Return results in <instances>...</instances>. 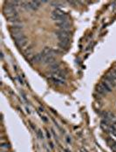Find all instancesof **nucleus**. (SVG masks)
<instances>
[{
  "label": "nucleus",
  "mask_w": 116,
  "mask_h": 152,
  "mask_svg": "<svg viewBox=\"0 0 116 152\" xmlns=\"http://www.w3.org/2000/svg\"><path fill=\"white\" fill-rule=\"evenodd\" d=\"M52 18L55 20L56 23H58V22H62V21L67 20V16L65 14V12H63L60 9H56L52 12Z\"/></svg>",
  "instance_id": "nucleus-1"
},
{
  "label": "nucleus",
  "mask_w": 116,
  "mask_h": 152,
  "mask_svg": "<svg viewBox=\"0 0 116 152\" xmlns=\"http://www.w3.org/2000/svg\"><path fill=\"white\" fill-rule=\"evenodd\" d=\"M55 35L57 36V38H59L60 42H67L70 43V32L68 30H60L58 32H55Z\"/></svg>",
  "instance_id": "nucleus-2"
},
{
  "label": "nucleus",
  "mask_w": 116,
  "mask_h": 152,
  "mask_svg": "<svg viewBox=\"0 0 116 152\" xmlns=\"http://www.w3.org/2000/svg\"><path fill=\"white\" fill-rule=\"evenodd\" d=\"M24 5H26L27 8L32 9V10H37L38 8L40 7L41 2L39 1H29V2H24Z\"/></svg>",
  "instance_id": "nucleus-3"
},
{
  "label": "nucleus",
  "mask_w": 116,
  "mask_h": 152,
  "mask_svg": "<svg viewBox=\"0 0 116 152\" xmlns=\"http://www.w3.org/2000/svg\"><path fill=\"white\" fill-rule=\"evenodd\" d=\"M44 57H45V54L43 52H40V53H38L36 55H34V56L32 58V62L33 64H39L43 62L44 60Z\"/></svg>",
  "instance_id": "nucleus-4"
},
{
  "label": "nucleus",
  "mask_w": 116,
  "mask_h": 152,
  "mask_svg": "<svg viewBox=\"0 0 116 152\" xmlns=\"http://www.w3.org/2000/svg\"><path fill=\"white\" fill-rule=\"evenodd\" d=\"M97 92L101 94V95H104V94H107V92H110V90L106 87V85L101 82L98 86H97Z\"/></svg>",
  "instance_id": "nucleus-5"
},
{
  "label": "nucleus",
  "mask_w": 116,
  "mask_h": 152,
  "mask_svg": "<svg viewBox=\"0 0 116 152\" xmlns=\"http://www.w3.org/2000/svg\"><path fill=\"white\" fill-rule=\"evenodd\" d=\"M57 26L60 28V30H68L70 29V24L67 20L66 21H62V22H58L56 23Z\"/></svg>",
  "instance_id": "nucleus-6"
},
{
  "label": "nucleus",
  "mask_w": 116,
  "mask_h": 152,
  "mask_svg": "<svg viewBox=\"0 0 116 152\" xmlns=\"http://www.w3.org/2000/svg\"><path fill=\"white\" fill-rule=\"evenodd\" d=\"M15 44H17V46L18 48H25L28 44V39L26 38V37L19 39V40H17L15 41Z\"/></svg>",
  "instance_id": "nucleus-7"
},
{
  "label": "nucleus",
  "mask_w": 116,
  "mask_h": 152,
  "mask_svg": "<svg viewBox=\"0 0 116 152\" xmlns=\"http://www.w3.org/2000/svg\"><path fill=\"white\" fill-rule=\"evenodd\" d=\"M49 80H51L56 85H63V84H65V80L61 79V78H58V77H55L49 76Z\"/></svg>",
  "instance_id": "nucleus-8"
},
{
  "label": "nucleus",
  "mask_w": 116,
  "mask_h": 152,
  "mask_svg": "<svg viewBox=\"0 0 116 152\" xmlns=\"http://www.w3.org/2000/svg\"><path fill=\"white\" fill-rule=\"evenodd\" d=\"M22 30H23L22 25H20V24H14V25H12L11 27V32H12V34L18 33V32H22Z\"/></svg>",
  "instance_id": "nucleus-9"
},
{
  "label": "nucleus",
  "mask_w": 116,
  "mask_h": 152,
  "mask_svg": "<svg viewBox=\"0 0 116 152\" xmlns=\"http://www.w3.org/2000/svg\"><path fill=\"white\" fill-rule=\"evenodd\" d=\"M24 56H25V57H33L34 56H33V50L30 48V49H28V50H26V51L24 52Z\"/></svg>",
  "instance_id": "nucleus-10"
},
{
  "label": "nucleus",
  "mask_w": 116,
  "mask_h": 152,
  "mask_svg": "<svg viewBox=\"0 0 116 152\" xmlns=\"http://www.w3.org/2000/svg\"><path fill=\"white\" fill-rule=\"evenodd\" d=\"M37 135H38V137H39V139H43V138H44L43 133H42V131H41L40 130H39L37 131Z\"/></svg>",
  "instance_id": "nucleus-11"
},
{
  "label": "nucleus",
  "mask_w": 116,
  "mask_h": 152,
  "mask_svg": "<svg viewBox=\"0 0 116 152\" xmlns=\"http://www.w3.org/2000/svg\"><path fill=\"white\" fill-rule=\"evenodd\" d=\"M51 4H52V5H53L54 7H58V6H61V5H62V4L60 3V2H52Z\"/></svg>",
  "instance_id": "nucleus-12"
},
{
  "label": "nucleus",
  "mask_w": 116,
  "mask_h": 152,
  "mask_svg": "<svg viewBox=\"0 0 116 152\" xmlns=\"http://www.w3.org/2000/svg\"><path fill=\"white\" fill-rule=\"evenodd\" d=\"M66 140H67L68 143H71V139H70V137H66Z\"/></svg>",
  "instance_id": "nucleus-13"
},
{
  "label": "nucleus",
  "mask_w": 116,
  "mask_h": 152,
  "mask_svg": "<svg viewBox=\"0 0 116 152\" xmlns=\"http://www.w3.org/2000/svg\"><path fill=\"white\" fill-rule=\"evenodd\" d=\"M49 145H50V147H51V149H53V143H50Z\"/></svg>",
  "instance_id": "nucleus-14"
},
{
  "label": "nucleus",
  "mask_w": 116,
  "mask_h": 152,
  "mask_svg": "<svg viewBox=\"0 0 116 152\" xmlns=\"http://www.w3.org/2000/svg\"><path fill=\"white\" fill-rule=\"evenodd\" d=\"M46 133H47V137H48V138H49V139H50V138H51V135H50V134H49V132H48V131H47V132H46Z\"/></svg>",
  "instance_id": "nucleus-15"
},
{
  "label": "nucleus",
  "mask_w": 116,
  "mask_h": 152,
  "mask_svg": "<svg viewBox=\"0 0 116 152\" xmlns=\"http://www.w3.org/2000/svg\"><path fill=\"white\" fill-rule=\"evenodd\" d=\"M42 119H43V120H44L45 122H46V121H47V119H46V118H45V116H43V117H42Z\"/></svg>",
  "instance_id": "nucleus-16"
},
{
  "label": "nucleus",
  "mask_w": 116,
  "mask_h": 152,
  "mask_svg": "<svg viewBox=\"0 0 116 152\" xmlns=\"http://www.w3.org/2000/svg\"><path fill=\"white\" fill-rule=\"evenodd\" d=\"M80 152H86V151H85V149H81V150H80Z\"/></svg>",
  "instance_id": "nucleus-17"
},
{
  "label": "nucleus",
  "mask_w": 116,
  "mask_h": 152,
  "mask_svg": "<svg viewBox=\"0 0 116 152\" xmlns=\"http://www.w3.org/2000/svg\"><path fill=\"white\" fill-rule=\"evenodd\" d=\"M66 152H71L70 150H68V149H66Z\"/></svg>",
  "instance_id": "nucleus-18"
}]
</instances>
